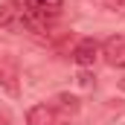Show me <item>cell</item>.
<instances>
[{
    "label": "cell",
    "mask_w": 125,
    "mask_h": 125,
    "mask_svg": "<svg viewBox=\"0 0 125 125\" xmlns=\"http://www.w3.org/2000/svg\"><path fill=\"white\" fill-rule=\"evenodd\" d=\"M55 108L64 111V114H76V111H79V99L70 96V93H58L55 96Z\"/></svg>",
    "instance_id": "52a82bcc"
},
{
    "label": "cell",
    "mask_w": 125,
    "mask_h": 125,
    "mask_svg": "<svg viewBox=\"0 0 125 125\" xmlns=\"http://www.w3.org/2000/svg\"><path fill=\"white\" fill-rule=\"evenodd\" d=\"M79 84H82V87H93V79H90L87 73H79Z\"/></svg>",
    "instance_id": "9c48e42d"
},
{
    "label": "cell",
    "mask_w": 125,
    "mask_h": 125,
    "mask_svg": "<svg viewBox=\"0 0 125 125\" xmlns=\"http://www.w3.org/2000/svg\"><path fill=\"white\" fill-rule=\"evenodd\" d=\"M102 55L111 67H125V35H111L102 44Z\"/></svg>",
    "instance_id": "3957f363"
},
{
    "label": "cell",
    "mask_w": 125,
    "mask_h": 125,
    "mask_svg": "<svg viewBox=\"0 0 125 125\" xmlns=\"http://www.w3.org/2000/svg\"><path fill=\"white\" fill-rule=\"evenodd\" d=\"M21 64L18 58L9 52V50H0V84L9 96H18L21 93Z\"/></svg>",
    "instance_id": "6da1fadb"
},
{
    "label": "cell",
    "mask_w": 125,
    "mask_h": 125,
    "mask_svg": "<svg viewBox=\"0 0 125 125\" xmlns=\"http://www.w3.org/2000/svg\"><path fill=\"white\" fill-rule=\"evenodd\" d=\"M55 125H70V122H64V119H58V122H55Z\"/></svg>",
    "instance_id": "30bf717a"
},
{
    "label": "cell",
    "mask_w": 125,
    "mask_h": 125,
    "mask_svg": "<svg viewBox=\"0 0 125 125\" xmlns=\"http://www.w3.org/2000/svg\"><path fill=\"white\" fill-rule=\"evenodd\" d=\"M0 26L9 32H18V29H26V9H21V3H6L0 9Z\"/></svg>",
    "instance_id": "7a4b0ae2"
},
{
    "label": "cell",
    "mask_w": 125,
    "mask_h": 125,
    "mask_svg": "<svg viewBox=\"0 0 125 125\" xmlns=\"http://www.w3.org/2000/svg\"><path fill=\"white\" fill-rule=\"evenodd\" d=\"M93 6H99V9H105V12H111V15H119L125 9V0H90Z\"/></svg>",
    "instance_id": "ba28073f"
},
{
    "label": "cell",
    "mask_w": 125,
    "mask_h": 125,
    "mask_svg": "<svg viewBox=\"0 0 125 125\" xmlns=\"http://www.w3.org/2000/svg\"><path fill=\"white\" fill-rule=\"evenodd\" d=\"M61 3L64 0H23V6L32 15H41V18H55L61 12Z\"/></svg>",
    "instance_id": "5b68a950"
},
{
    "label": "cell",
    "mask_w": 125,
    "mask_h": 125,
    "mask_svg": "<svg viewBox=\"0 0 125 125\" xmlns=\"http://www.w3.org/2000/svg\"><path fill=\"white\" fill-rule=\"evenodd\" d=\"M55 122H58V116L47 105H35V108H29V114H26V125H55Z\"/></svg>",
    "instance_id": "8992f818"
},
{
    "label": "cell",
    "mask_w": 125,
    "mask_h": 125,
    "mask_svg": "<svg viewBox=\"0 0 125 125\" xmlns=\"http://www.w3.org/2000/svg\"><path fill=\"white\" fill-rule=\"evenodd\" d=\"M73 58H76L79 67H93V61L99 58V44L93 38H82L76 44V50H73Z\"/></svg>",
    "instance_id": "277c9868"
}]
</instances>
